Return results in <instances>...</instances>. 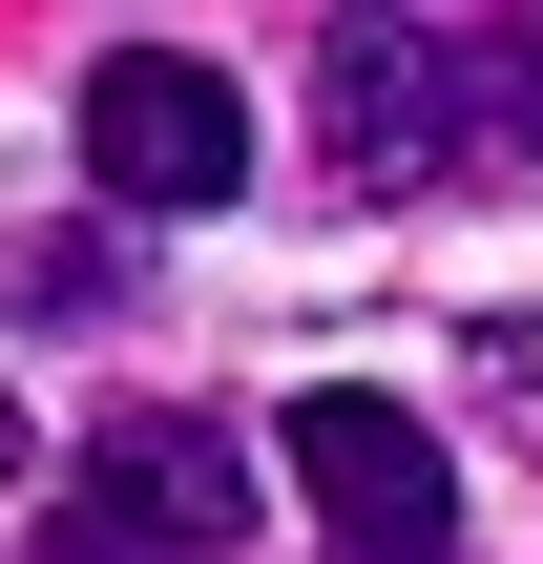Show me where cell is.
Returning <instances> with one entry per match:
<instances>
[{
	"label": "cell",
	"mask_w": 543,
	"mask_h": 564,
	"mask_svg": "<svg viewBox=\"0 0 543 564\" xmlns=\"http://www.w3.org/2000/svg\"><path fill=\"white\" fill-rule=\"evenodd\" d=\"M314 147L335 188H502L543 147V21H335L314 42Z\"/></svg>",
	"instance_id": "obj_1"
},
{
	"label": "cell",
	"mask_w": 543,
	"mask_h": 564,
	"mask_svg": "<svg viewBox=\"0 0 543 564\" xmlns=\"http://www.w3.org/2000/svg\"><path fill=\"white\" fill-rule=\"evenodd\" d=\"M272 460L314 481L335 564H460V460H439V419H419V398H377V377H314V398L272 419Z\"/></svg>",
	"instance_id": "obj_2"
},
{
	"label": "cell",
	"mask_w": 543,
	"mask_h": 564,
	"mask_svg": "<svg viewBox=\"0 0 543 564\" xmlns=\"http://www.w3.org/2000/svg\"><path fill=\"white\" fill-rule=\"evenodd\" d=\"M230 544H251V440L230 419H126L42 502V564H230Z\"/></svg>",
	"instance_id": "obj_3"
},
{
	"label": "cell",
	"mask_w": 543,
	"mask_h": 564,
	"mask_svg": "<svg viewBox=\"0 0 543 564\" xmlns=\"http://www.w3.org/2000/svg\"><path fill=\"white\" fill-rule=\"evenodd\" d=\"M84 167H105V209H230L251 188V84L209 42H105L84 63Z\"/></svg>",
	"instance_id": "obj_4"
},
{
	"label": "cell",
	"mask_w": 543,
	"mask_h": 564,
	"mask_svg": "<svg viewBox=\"0 0 543 564\" xmlns=\"http://www.w3.org/2000/svg\"><path fill=\"white\" fill-rule=\"evenodd\" d=\"M481 377H523V398H543V314H481Z\"/></svg>",
	"instance_id": "obj_5"
},
{
	"label": "cell",
	"mask_w": 543,
	"mask_h": 564,
	"mask_svg": "<svg viewBox=\"0 0 543 564\" xmlns=\"http://www.w3.org/2000/svg\"><path fill=\"white\" fill-rule=\"evenodd\" d=\"M21 460H42V440H21V419H0V481H21Z\"/></svg>",
	"instance_id": "obj_6"
}]
</instances>
